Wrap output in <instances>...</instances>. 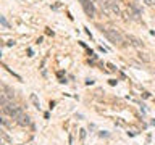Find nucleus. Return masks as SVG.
Instances as JSON below:
<instances>
[{
	"label": "nucleus",
	"mask_w": 155,
	"mask_h": 145,
	"mask_svg": "<svg viewBox=\"0 0 155 145\" xmlns=\"http://www.w3.org/2000/svg\"><path fill=\"white\" fill-rule=\"evenodd\" d=\"M2 110H3V113L7 114V116H10L12 119H16L18 116L23 113L21 106L16 105V103H13V102H8V103L2 105Z\"/></svg>",
	"instance_id": "obj_1"
},
{
	"label": "nucleus",
	"mask_w": 155,
	"mask_h": 145,
	"mask_svg": "<svg viewBox=\"0 0 155 145\" xmlns=\"http://www.w3.org/2000/svg\"><path fill=\"white\" fill-rule=\"evenodd\" d=\"M102 32L105 34V37L108 39L111 44H116V45H123V36L116 31V29H102Z\"/></svg>",
	"instance_id": "obj_2"
},
{
	"label": "nucleus",
	"mask_w": 155,
	"mask_h": 145,
	"mask_svg": "<svg viewBox=\"0 0 155 145\" xmlns=\"http://www.w3.org/2000/svg\"><path fill=\"white\" fill-rule=\"evenodd\" d=\"M81 5H82V8H84V11L89 14V16L92 18L95 14V8H94V2L92 0H79Z\"/></svg>",
	"instance_id": "obj_3"
},
{
	"label": "nucleus",
	"mask_w": 155,
	"mask_h": 145,
	"mask_svg": "<svg viewBox=\"0 0 155 145\" xmlns=\"http://www.w3.org/2000/svg\"><path fill=\"white\" fill-rule=\"evenodd\" d=\"M15 121H16V124L23 126V127H26V126H31V118H29L26 113H21Z\"/></svg>",
	"instance_id": "obj_4"
},
{
	"label": "nucleus",
	"mask_w": 155,
	"mask_h": 145,
	"mask_svg": "<svg viewBox=\"0 0 155 145\" xmlns=\"http://www.w3.org/2000/svg\"><path fill=\"white\" fill-rule=\"evenodd\" d=\"M128 39H129V40H131V44H133L134 47H142V42H140L139 39H136V37H133V36H129Z\"/></svg>",
	"instance_id": "obj_5"
},
{
	"label": "nucleus",
	"mask_w": 155,
	"mask_h": 145,
	"mask_svg": "<svg viewBox=\"0 0 155 145\" xmlns=\"http://www.w3.org/2000/svg\"><path fill=\"white\" fill-rule=\"evenodd\" d=\"M2 140H3L5 143H12V139L7 135V132H5V130H2Z\"/></svg>",
	"instance_id": "obj_6"
},
{
	"label": "nucleus",
	"mask_w": 155,
	"mask_h": 145,
	"mask_svg": "<svg viewBox=\"0 0 155 145\" xmlns=\"http://www.w3.org/2000/svg\"><path fill=\"white\" fill-rule=\"evenodd\" d=\"M31 102H32L34 105H36V108H39V106H41V103H39V100H37V97L34 95V94L31 95Z\"/></svg>",
	"instance_id": "obj_7"
},
{
	"label": "nucleus",
	"mask_w": 155,
	"mask_h": 145,
	"mask_svg": "<svg viewBox=\"0 0 155 145\" xmlns=\"http://www.w3.org/2000/svg\"><path fill=\"white\" fill-rule=\"evenodd\" d=\"M0 23H2L3 27H8V23H7V19H5V16H0Z\"/></svg>",
	"instance_id": "obj_8"
},
{
	"label": "nucleus",
	"mask_w": 155,
	"mask_h": 145,
	"mask_svg": "<svg viewBox=\"0 0 155 145\" xmlns=\"http://www.w3.org/2000/svg\"><path fill=\"white\" fill-rule=\"evenodd\" d=\"M2 124H3V127H10V121L7 118H2Z\"/></svg>",
	"instance_id": "obj_9"
},
{
	"label": "nucleus",
	"mask_w": 155,
	"mask_h": 145,
	"mask_svg": "<svg viewBox=\"0 0 155 145\" xmlns=\"http://www.w3.org/2000/svg\"><path fill=\"white\" fill-rule=\"evenodd\" d=\"M79 132H81V140H84V137H86V130H84V129H81Z\"/></svg>",
	"instance_id": "obj_10"
},
{
	"label": "nucleus",
	"mask_w": 155,
	"mask_h": 145,
	"mask_svg": "<svg viewBox=\"0 0 155 145\" xmlns=\"http://www.w3.org/2000/svg\"><path fill=\"white\" fill-rule=\"evenodd\" d=\"M115 123L118 124V126H124V123H123V121H120V119H118V121H115Z\"/></svg>",
	"instance_id": "obj_11"
},
{
	"label": "nucleus",
	"mask_w": 155,
	"mask_h": 145,
	"mask_svg": "<svg viewBox=\"0 0 155 145\" xmlns=\"http://www.w3.org/2000/svg\"><path fill=\"white\" fill-rule=\"evenodd\" d=\"M92 2H97V0H92Z\"/></svg>",
	"instance_id": "obj_12"
},
{
	"label": "nucleus",
	"mask_w": 155,
	"mask_h": 145,
	"mask_svg": "<svg viewBox=\"0 0 155 145\" xmlns=\"http://www.w3.org/2000/svg\"><path fill=\"white\" fill-rule=\"evenodd\" d=\"M104 2H108V0H104Z\"/></svg>",
	"instance_id": "obj_13"
}]
</instances>
